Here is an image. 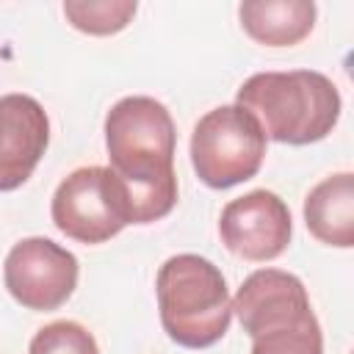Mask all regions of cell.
<instances>
[{"label":"cell","mask_w":354,"mask_h":354,"mask_svg":"<svg viewBox=\"0 0 354 354\" xmlns=\"http://www.w3.org/2000/svg\"><path fill=\"white\" fill-rule=\"evenodd\" d=\"M105 149L108 169L124 185L130 221L166 218L177 205V130L169 108L144 94L119 100L105 116Z\"/></svg>","instance_id":"cell-1"},{"label":"cell","mask_w":354,"mask_h":354,"mask_svg":"<svg viewBox=\"0 0 354 354\" xmlns=\"http://www.w3.org/2000/svg\"><path fill=\"white\" fill-rule=\"evenodd\" d=\"M241 105L263 130L266 141L307 147L324 141L340 119L337 86L315 69L257 72L235 94Z\"/></svg>","instance_id":"cell-2"},{"label":"cell","mask_w":354,"mask_h":354,"mask_svg":"<svg viewBox=\"0 0 354 354\" xmlns=\"http://www.w3.org/2000/svg\"><path fill=\"white\" fill-rule=\"evenodd\" d=\"M160 324L169 340L183 348H207L218 343L232 321L227 279L207 257L174 254L155 277Z\"/></svg>","instance_id":"cell-3"},{"label":"cell","mask_w":354,"mask_h":354,"mask_svg":"<svg viewBox=\"0 0 354 354\" xmlns=\"http://www.w3.org/2000/svg\"><path fill=\"white\" fill-rule=\"evenodd\" d=\"M266 158V136L241 105L207 111L191 133V166L216 191L252 180Z\"/></svg>","instance_id":"cell-4"},{"label":"cell","mask_w":354,"mask_h":354,"mask_svg":"<svg viewBox=\"0 0 354 354\" xmlns=\"http://www.w3.org/2000/svg\"><path fill=\"white\" fill-rule=\"evenodd\" d=\"M58 232L94 246L119 235L130 221V205L122 180L108 166H83L66 174L50 202Z\"/></svg>","instance_id":"cell-5"},{"label":"cell","mask_w":354,"mask_h":354,"mask_svg":"<svg viewBox=\"0 0 354 354\" xmlns=\"http://www.w3.org/2000/svg\"><path fill=\"white\" fill-rule=\"evenodd\" d=\"M77 257L50 238H22L3 263L6 290L33 313H50L69 301L77 288Z\"/></svg>","instance_id":"cell-6"},{"label":"cell","mask_w":354,"mask_h":354,"mask_svg":"<svg viewBox=\"0 0 354 354\" xmlns=\"http://www.w3.org/2000/svg\"><path fill=\"white\" fill-rule=\"evenodd\" d=\"M218 235L221 243L241 260H277L288 249L293 235L290 210L274 191H249L224 205L218 218Z\"/></svg>","instance_id":"cell-7"},{"label":"cell","mask_w":354,"mask_h":354,"mask_svg":"<svg viewBox=\"0 0 354 354\" xmlns=\"http://www.w3.org/2000/svg\"><path fill=\"white\" fill-rule=\"evenodd\" d=\"M232 313L249 337L293 326L315 315L304 282L279 268H260L249 274L232 299Z\"/></svg>","instance_id":"cell-8"},{"label":"cell","mask_w":354,"mask_h":354,"mask_svg":"<svg viewBox=\"0 0 354 354\" xmlns=\"http://www.w3.org/2000/svg\"><path fill=\"white\" fill-rule=\"evenodd\" d=\"M50 144V119L28 94L0 97V191H17L30 180Z\"/></svg>","instance_id":"cell-9"},{"label":"cell","mask_w":354,"mask_h":354,"mask_svg":"<svg viewBox=\"0 0 354 354\" xmlns=\"http://www.w3.org/2000/svg\"><path fill=\"white\" fill-rule=\"evenodd\" d=\"M304 224L326 246H354V174L340 171L321 180L304 199Z\"/></svg>","instance_id":"cell-10"},{"label":"cell","mask_w":354,"mask_h":354,"mask_svg":"<svg viewBox=\"0 0 354 354\" xmlns=\"http://www.w3.org/2000/svg\"><path fill=\"white\" fill-rule=\"evenodd\" d=\"M315 3L310 0H246L238 8L241 28L266 47H293L315 28Z\"/></svg>","instance_id":"cell-11"},{"label":"cell","mask_w":354,"mask_h":354,"mask_svg":"<svg viewBox=\"0 0 354 354\" xmlns=\"http://www.w3.org/2000/svg\"><path fill=\"white\" fill-rule=\"evenodd\" d=\"M136 3L133 0H66L64 14L72 28L88 33V36H111L119 33L130 25L136 17Z\"/></svg>","instance_id":"cell-12"},{"label":"cell","mask_w":354,"mask_h":354,"mask_svg":"<svg viewBox=\"0 0 354 354\" xmlns=\"http://www.w3.org/2000/svg\"><path fill=\"white\" fill-rule=\"evenodd\" d=\"M252 354H324V335L315 315L252 337Z\"/></svg>","instance_id":"cell-13"},{"label":"cell","mask_w":354,"mask_h":354,"mask_svg":"<svg viewBox=\"0 0 354 354\" xmlns=\"http://www.w3.org/2000/svg\"><path fill=\"white\" fill-rule=\"evenodd\" d=\"M28 354H100V346L83 324L53 321L33 335Z\"/></svg>","instance_id":"cell-14"}]
</instances>
